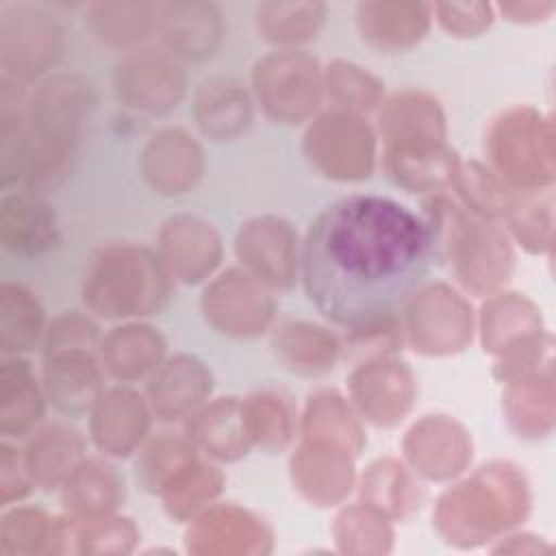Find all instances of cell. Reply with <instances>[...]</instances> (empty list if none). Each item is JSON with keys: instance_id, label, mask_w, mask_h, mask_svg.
<instances>
[{"instance_id": "cell-1", "label": "cell", "mask_w": 556, "mask_h": 556, "mask_svg": "<svg viewBox=\"0 0 556 556\" xmlns=\"http://www.w3.org/2000/svg\"><path fill=\"white\" fill-rule=\"evenodd\" d=\"M434 261L424 215L393 198L352 193L313 219L300 256L313 306L348 330L395 317Z\"/></svg>"}, {"instance_id": "cell-2", "label": "cell", "mask_w": 556, "mask_h": 556, "mask_svg": "<svg viewBox=\"0 0 556 556\" xmlns=\"http://www.w3.org/2000/svg\"><path fill=\"white\" fill-rule=\"evenodd\" d=\"M91 106V83L78 74H50L33 87L26 96L30 137V161L24 176L26 191L41 195L61 185Z\"/></svg>"}, {"instance_id": "cell-3", "label": "cell", "mask_w": 556, "mask_h": 556, "mask_svg": "<svg viewBox=\"0 0 556 556\" xmlns=\"http://www.w3.org/2000/svg\"><path fill=\"white\" fill-rule=\"evenodd\" d=\"M161 258L141 245L102 250L83 287L85 306L104 319L154 315L167 300L169 282Z\"/></svg>"}, {"instance_id": "cell-4", "label": "cell", "mask_w": 556, "mask_h": 556, "mask_svg": "<svg viewBox=\"0 0 556 556\" xmlns=\"http://www.w3.org/2000/svg\"><path fill=\"white\" fill-rule=\"evenodd\" d=\"M434 256L447 254L456 278L473 293H486L506 280L513 254L506 237L489 222L437 195L424 206Z\"/></svg>"}, {"instance_id": "cell-5", "label": "cell", "mask_w": 556, "mask_h": 556, "mask_svg": "<svg viewBox=\"0 0 556 556\" xmlns=\"http://www.w3.org/2000/svg\"><path fill=\"white\" fill-rule=\"evenodd\" d=\"M526 502V489L513 467L491 463L439 497L437 526L447 541L471 547L523 517Z\"/></svg>"}, {"instance_id": "cell-6", "label": "cell", "mask_w": 556, "mask_h": 556, "mask_svg": "<svg viewBox=\"0 0 556 556\" xmlns=\"http://www.w3.org/2000/svg\"><path fill=\"white\" fill-rule=\"evenodd\" d=\"M63 28L43 4L9 2L0 9L2 76L15 83L41 80L59 61Z\"/></svg>"}, {"instance_id": "cell-7", "label": "cell", "mask_w": 556, "mask_h": 556, "mask_svg": "<svg viewBox=\"0 0 556 556\" xmlns=\"http://www.w3.org/2000/svg\"><path fill=\"white\" fill-rule=\"evenodd\" d=\"M252 85L267 117L282 124H300L319 106L324 74L311 54L280 50L254 65Z\"/></svg>"}, {"instance_id": "cell-8", "label": "cell", "mask_w": 556, "mask_h": 556, "mask_svg": "<svg viewBox=\"0 0 556 556\" xmlns=\"http://www.w3.org/2000/svg\"><path fill=\"white\" fill-rule=\"evenodd\" d=\"M304 152L328 178L363 180L369 178L374 169L376 137L358 115L328 111L308 126Z\"/></svg>"}, {"instance_id": "cell-9", "label": "cell", "mask_w": 556, "mask_h": 556, "mask_svg": "<svg viewBox=\"0 0 556 556\" xmlns=\"http://www.w3.org/2000/svg\"><path fill=\"white\" fill-rule=\"evenodd\" d=\"M404 330L424 354H454L471 341V308L447 285H430L406 302Z\"/></svg>"}, {"instance_id": "cell-10", "label": "cell", "mask_w": 556, "mask_h": 556, "mask_svg": "<svg viewBox=\"0 0 556 556\" xmlns=\"http://www.w3.org/2000/svg\"><path fill=\"white\" fill-rule=\"evenodd\" d=\"M113 85L124 106L161 115L176 109L185 96V72L167 52L143 48L117 61Z\"/></svg>"}, {"instance_id": "cell-11", "label": "cell", "mask_w": 556, "mask_h": 556, "mask_svg": "<svg viewBox=\"0 0 556 556\" xmlns=\"http://www.w3.org/2000/svg\"><path fill=\"white\" fill-rule=\"evenodd\" d=\"M202 311L219 332L254 337L271 321L274 302L258 278L241 269H228L204 289Z\"/></svg>"}, {"instance_id": "cell-12", "label": "cell", "mask_w": 556, "mask_h": 556, "mask_svg": "<svg viewBox=\"0 0 556 556\" xmlns=\"http://www.w3.org/2000/svg\"><path fill=\"white\" fill-rule=\"evenodd\" d=\"M239 261L254 278L274 289H289L298 278V235L280 217L245 222L235 239Z\"/></svg>"}, {"instance_id": "cell-13", "label": "cell", "mask_w": 556, "mask_h": 556, "mask_svg": "<svg viewBox=\"0 0 556 556\" xmlns=\"http://www.w3.org/2000/svg\"><path fill=\"white\" fill-rule=\"evenodd\" d=\"M350 393L367 421L389 428L402 421L410 410L415 380L404 363L389 356H376L352 371Z\"/></svg>"}, {"instance_id": "cell-14", "label": "cell", "mask_w": 556, "mask_h": 556, "mask_svg": "<svg viewBox=\"0 0 556 556\" xmlns=\"http://www.w3.org/2000/svg\"><path fill=\"white\" fill-rule=\"evenodd\" d=\"M384 156H408L445 146V117L439 102L426 93H395L380 113Z\"/></svg>"}, {"instance_id": "cell-15", "label": "cell", "mask_w": 556, "mask_h": 556, "mask_svg": "<svg viewBox=\"0 0 556 556\" xmlns=\"http://www.w3.org/2000/svg\"><path fill=\"white\" fill-rule=\"evenodd\" d=\"M159 258L174 280L195 285L211 276L222 258L215 228L195 215L169 217L159 235Z\"/></svg>"}, {"instance_id": "cell-16", "label": "cell", "mask_w": 556, "mask_h": 556, "mask_svg": "<svg viewBox=\"0 0 556 556\" xmlns=\"http://www.w3.org/2000/svg\"><path fill=\"white\" fill-rule=\"evenodd\" d=\"M408 463L430 480H447L460 473L471 458L467 432L445 415H426L404 439Z\"/></svg>"}, {"instance_id": "cell-17", "label": "cell", "mask_w": 556, "mask_h": 556, "mask_svg": "<svg viewBox=\"0 0 556 556\" xmlns=\"http://www.w3.org/2000/svg\"><path fill=\"white\" fill-rule=\"evenodd\" d=\"M41 387L46 400L65 415H83L102 397V371L91 350L43 354Z\"/></svg>"}, {"instance_id": "cell-18", "label": "cell", "mask_w": 556, "mask_h": 556, "mask_svg": "<svg viewBox=\"0 0 556 556\" xmlns=\"http://www.w3.org/2000/svg\"><path fill=\"white\" fill-rule=\"evenodd\" d=\"M141 172L152 189L180 195L202 176V148L180 128H163L150 137L141 152Z\"/></svg>"}, {"instance_id": "cell-19", "label": "cell", "mask_w": 556, "mask_h": 556, "mask_svg": "<svg viewBox=\"0 0 556 556\" xmlns=\"http://www.w3.org/2000/svg\"><path fill=\"white\" fill-rule=\"evenodd\" d=\"M0 243L20 258H35L59 243L54 211L33 191L4 193L0 200Z\"/></svg>"}, {"instance_id": "cell-20", "label": "cell", "mask_w": 556, "mask_h": 556, "mask_svg": "<svg viewBox=\"0 0 556 556\" xmlns=\"http://www.w3.org/2000/svg\"><path fill=\"white\" fill-rule=\"evenodd\" d=\"M352 452L339 445L304 439L291 458L293 482L311 502L332 506L352 489Z\"/></svg>"}, {"instance_id": "cell-21", "label": "cell", "mask_w": 556, "mask_h": 556, "mask_svg": "<svg viewBox=\"0 0 556 556\" xmlns=\"http://www.w3.org/2000/svg\"><path fill=\"white\" fill-rule=\"evenodd\" d=\"M156 30L172 54L202 61L222 41V13L211 2L156 4Z\"/></svg>"}, {"instance_id": "cell-22", "label": "cell", "mask_w": 556, "mask_h": 556, "mask_svg": "<svg viewBox=\"0 0 556 556\" xmlns=\"http://www.w3.org/2000/svg\"><path fill=\"white\" fill-rule=\"evenodd\" d=\"M91 439L109 456H128L150 428V410L143 397L126 387H115L91 408Z\"/></svg>"}, {"instance_id": "cell-23", "label": "cell", "mask_w": 556, "mask_h": 556, "mask_svg": "<svg viewBox=\"0 0 556 556\" xmlns=\"http://www.w3.org/2000/svg\"><path fill=\"white\" fill-rule=\"evenodd\" d=\"M211 393V371L198 358L178 354L163 363L150 384V408L161 421H176L193 415Z\"/></svg>"}, {"instance_id": "cell-24", "label": "cell", "mask_w": 556, "mask_h": 556, "mask_svg": "<svg viewBox=\"0 0 556 556\" xmlns=\"http://www.w3.org/2000/svg\"><path fill=\"white\" fill-rule=\"evenodd\" d=\"M430 17L432 4L424 2H361L356 7L361 37L382 52L406 50L421 41Z\"/></svg>"}, {"instance_id": "cell-25", "label": "cell", "mask_w": 556, "mask_h": 556, "mask_svg": "<svg viewBox=\"0 0 556 556\" xmlns=\"http://www.w3.org/2000/svg\"><path fill=\"white\" fill-rule=\"evenodd\" d=\"M187 547L189 552H269L271 536L248 510L215 506L193 521Z\"/></svg>"}, {"instance_id": "cell-26", "label": "cell", "mask_w": 556, "mask_h": 556, "mask_svg": "<svg viewBox=\"0 0 556 556\" xmlns=\"http://www.w3.org/2000/svg\"><path fill=\"white\" fill-rule=\"evenodd\" d=\"M187 439L195 450H204L219 460H237L248 454L250 432L243 415V402L219 397L202 404L187 417Z\"/></svg>"}, {"instance_id": "cell-27", "label": "cell", "mask_w": 556, "mask_h": 556, "mask_svg": "<svg viewBox=\"0 0 556 556\" xmlns=\"http://www.w3.org/2000/svg\"><path fill=\"white\" fill-rule=\"evenodd\" d=\"M193 117L202 135L215 141L239 137L252 122V102L235 78H206L193 100Z\"/></svg>"}, {"instance_id": "cell-28", "label": "cell", "mask_w": 556, "mask_h": 556, "mask_svg": "<svg viewBox=\"0 0 556 556\" xmlns=\"http://www.w3.org/2000/svg\"><path fill=\"white\" fill-rule=\"evenodd\" d=\"M43 387L20 356H4L0 363V432L24 437L43 417Z\"/></svg>"}, {"instance_id": "cell-29", "label": "cell", "mask_w": 556, "mask_h": 556, "mask_svg": "<svg viewBox=\"0 0 556 556\" xmlns=\"http://www.w3.org/2000/svg\"><path fill=\"white\" fill-rule=\"evenodd\" d=\"M106 371L122 380H139L161 367L165 354L163 337L146 324H128L113 328L100 345Z\"/></svg>"}, {"instance_id": "cell-30", "label": "cell", "mask_w": 556, "mask_h": 556, "mask_svg": "<svg viewBox=\"0 0 556 556\" xmlns=\"http://www.w3.org/2000/svg\"><path fill=\"white\" fill-rule=\"evenodd\" d=\"M22 452L33 482L41 489H56L83 460V439L67 426L50 424L35 430Z\"/></svg>"}, {"instance_id": "cell-31", "label": "cell", "mask_w": 556, "mask_h": 556, "mask_svg": "<svg viewBox=\"0 0 556 556\" xmlns=\"http://www.w3.org/2000/svg\"><path fill=\"white\" fill-rule=\"evenodd\" d=\"M276 358L285 369L300 376H321L332 369L339 356L337 337L308 321H287L271 339Z\"/></svg>"}, {"instance_id": "cell-32", "label": "cell", "mask_w": 556, "mask_h": 556, "mask_svg": "<svg viewBox=\"0 0 556 556\" xmlns=\"http://www.w3.org/2000/svg\"><path fill=\"white\" fill-rule=\"evenodd\" d=\"M70 539V519H54L41 508L15 506L0 519V554H56Z\"/></svg>"}, {"instance_id": "cell-33", "label": "cell", "mask_w": 556, "mask_h": 556, "mask_svg": "<svg viewBox=\"0 0 556 556\" xmlns=\"http://www.w3.org/2000/svg\"><path fill=\"white\" fill-rule=\"evenodd\" d=\"M26 91L20 83L0 80V180L9 189L24 182L30 161V137L26 122Z\"/></svg>"}, {"instance_id": "cell-34", "label": "cell", "mask_w": 556, "mask_h": 556, "mask_svg": "<svg viewBox=\"0 0 556 556\" xmlns=\"http://www.w3.org/2000/svg\"><path fill=\"white\" fill-rule=\"evenodd\" d=\"M122 495V482L115 469L102 460H80L63 482L61 500L72 519H91L109 515Z\"/></svg>"}, {"instance_id": "cell-35", "label": "cell", "mask_w": 556, "mask_h": 556, "mask_svg": "<svg viewBox=\"0 0 556 556\" xmlns=\"http://www.w3.org/2000/svg\"><path fill=\"white\" fill-rule=\"evenodd\" d=\"M43 308L37 295L20 282L0 285V350L4 356L30 352L43 334Z\"/></svg>"}, {"instance_id": "cell-36", "label": "cell", "mask_w": 556, "mask_h": 556, "mask_svg": "<svg viewBox=\"0 0 556 556\" xmlns=\"http://www.w3.org/2000/svg\"><path fill=\"white\" fill-rule=\"evenodd\" d=\"M85 24L93 37L111 48H126L156 28V4L150 2H93Z\"/></svg>"}, {"instance_id": "cell-37", "label": "cell", "mask_w": 556, "mask_h": 556, "mask_svg": "<svg viewBox=\"0 0 556 556\" xmlns=\"http://www.w3.org/2000/svg\"><path fill=\"white\" fill-rule=\"evenodd\" d=\"M304 439L339 445L354 456L361 452L365 437L354 413L337 391H317L308 397L304 419Z\"/></svg>"}, {"instance_id": "cell-38", "label": "cell", "mask_w": 556, "mask_h": 556, "mask_svg": "<svg viewBox=\"0 0 556 556\" xmlns=\"http://www.w3.org/2000/svg\"><path fill=\"white\" fill-rule=\"evenodd\" d=\"M363 504L382 513L384 517H404L419 506V489L408 471L393 458L371 463L361 484Z\"/></svg>"}, {"instance_id": "cell-39", "label": "cell", "mask_w": 556, "mask_h": 556, "mask_svg": "<svg viewBox=\"0 0 556 556\" xmlns=\"http://www.w3.org/2000/svg\"><path fill=\"white\" fill-rule=\"evenodd\" d=\"M326 17L319 2H263L256 7V26L263 39L280 46L302 43L315 37Z\"/></svg>"}, {"instance_id": "cell-40", "label": "cell", "mask_w": 556, "mask_h": 556, "mask_svg": "<svg viewBox=\"0 0 556 556\" xmlns=\"http://www.w3.org/2000/svg\"><path fill=\"white\" fill-rule=\"evenodd\" d=\"M222 484L224 476L217 471V467L193 458L167 480L161 495L167 513L174 519L185 521L211 504L219 495Z\"/></svg>"}, {"instance_id": "cell-41", "label": "cell", "mask_w": 556, "mask_h": 556, "mask_svg": "<svg viewBox=\"0 0 556 556\" xmlns=\"http://www.w3.org/2000/svg\"><path fill=\"white\" fill-rule=\"evenodd\" d=\"M243 415L250 441L267 452H278L293 437V408L289 400L274 391H261L243 400Z\"/></svg>"}, {"instance_id": "cell-42", "label": "cell", "mask_w": 556, "mask_h": 556, "mask_svg": "<svg viewBox=\"0 0 556 556\" xmlns=\"http://www.w3.org/2000/svg\"><path fill=\"white\" fill-rule=\"evenodd\" d=\"M452 185L460 193L467 211L478 217L508 215L517 204L506 182L476 161H458Z\"/></svg>"}, {"instance_id": "cell-43", "label": "cell", "mask_w": 556, "mask_h": 556, "mask_svg": "<svg viewBox=\"0 0 556 556\" xmlns=\"http://www.w3.org/2000/svg\"><path fill=\"white\" fill-rule=\"evenodd\" d=\"M328 96L348 113L371 111L380 104L382 85L363 67L348 61H332L324 72Z\"/></svg>"}, {"instance_id": "cell-44", "label": "cell", "mask_w": 556, "mask_h": 556, "mask_svg": "<svg viewBox=\"0 0 556 556\" xmlns=\"http://www.w3.org/2000/svg\"><path fill=\"white\" fill-rule=\"evenodd\" d=\"M334 534L343 552H389L393 539L387 517L367 504L345 508L337 517Z\"/></svg>"}, {"instance_id": "cell-45", "label": "cell", "mask_w": 556, "mask_h": 556, "mask_svg": "<svg viewBox=\"0 0 556 556\" xmlns=\"http://www.w3.org/2000/svg\"><path fill=\"white\" fill-rule=\"evenodd\" d=\"M193 458L195 445L189 439L161 437L143 447L141 458L137 463V476L146 489L161 493L167 480Z\"/></svg>"}, {"instance_id": "cell-46", "label": "cell", "mask_w": 556, "mask_h": 556, "mask_svg": "<svg viewBox=\"0 0 556 556\" xmlns=\"http://www.w3.org/2000/svg\"><path fill=\"white\" fill-rule=\"evenodd\" d=\"M70 536L76 539L80 552H130L137 541V530L130 519L124 517H70Z\"/></svg>"}, {"instance_id": "cell-47", "label": "cell", "mask_w": 556, "mask_h": 556, "mask_svg": "<svg viewBox=\"0 0 556 556\" xmlns=\"http://www.w3.org/2000/svg\"><path fill=\"white\" fill-rule=\"evenodd\" d=\"M98 341V328L76 311L63 313L50 321L43 332V354L67 350H91Z\"/></svg>"}, {"instance_id": "cell-48", "label": "cell", "mask_w": 556, "mask_h": 556, "mask_svg": "<svg viewBox=\"0 0 556 556\" xmlns=\"http://www.w3.org/2000/svg\"><path fill=\"white\" fill-rule=\"evenodd\" d=\"M432 13L439 24L454 37H476L493 22V7L484 2L473 4H452L439 2L432 4Z\"/></svg>"}, {"instance_id": "cell-49", "label": "cell", "mask_w": 556, "mask_h": 556, "mask_svg": "<svg viewBox=\"0 0 556 556\" xmlns=\"http://www.w3.org/2000/svg\"><path fill=\"white\" fill-rule=\"evenodd\" d=\"M33 486L30 471L24 460V452L15 450L7 441L0 443V504L11 506L13 502L24 500Z\"/></svg>"}]
</instances>
